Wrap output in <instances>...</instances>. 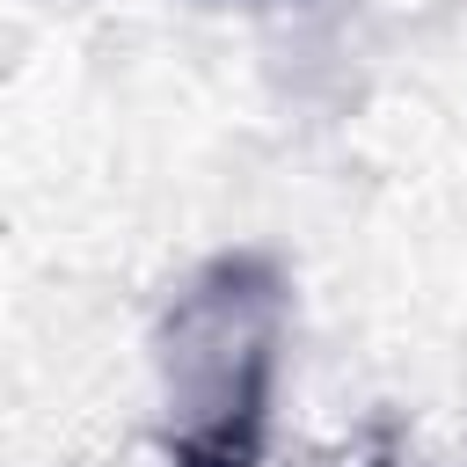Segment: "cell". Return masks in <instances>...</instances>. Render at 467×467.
I'll return each instance as SVG.
<instances>
[{"label":"cell","instance_id":"obj_1","mask_svg":"<svg viewBox=\"0 0 467 467\" xmlns=\"http://www.w3.org/2000/svg\"><path fill=\"white\" fill-rule=\"evenodd\" d=\"M292 285L270 248H226L182 277L153 328L168 467H263Z\"/></svg>","mask_w":467,"mask_h":467},{"label":"cell","instance_id":"obj_2","mask_svg":"<svg viewBox=\"0 0 467 467\" xmlns=\"http://www.w3.org/2000/svg\"><path fill=\"white\" fill-rule=\"evenodd\" d=\"M365 467H401V460H387V452H372V460H365Z\"/></svg>","mask_w":467,"mask_h":467}]
</instances>
